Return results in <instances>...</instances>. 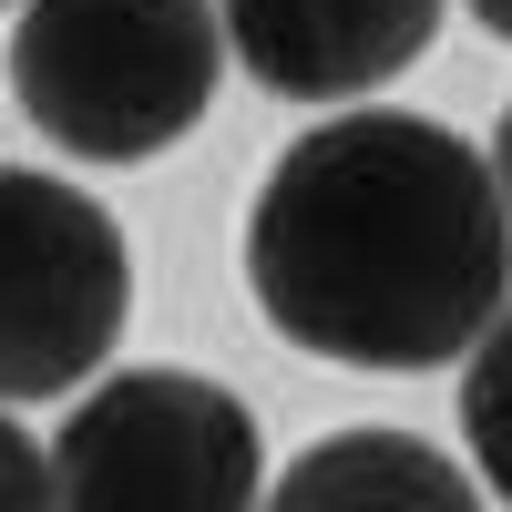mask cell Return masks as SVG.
<instances>
[{
  "label": "cell",
  "mask_w": 512,
  "mask_h": 512,
  "mask_svg": "<svg viewBox=\"0 0 512 512\" xmlns=\"http://www.w3.org/2000/svg\"><path fill=\"white\" fill-rule=\"evenodd\" d=\"M246 287L308 359H461L512 297V205L492 185V154L431 113H328L267 164L246 205Z\"/></svg>",
  "instance_id": "cell-1"
},
{
  "label": "cell",
  "mask_w": 512,
  "mask_h": 512,
  "mask_svg": "<svg viewBox=\"0 0 512 512\" xmlns=\"http://www.w3.org/2000/svg\"><path fill=\"white\" fill-rule=\"evenodd\" d=\"M226 72L216 0H21L11 93L82 164H144L185 144Z\"/></svg>",
  "instance_id": "cell-2"
},
{
  "label": "cell",
  "mask_w": 512,
  "mask_h": 512,
  "mask_svg": "<svg viewBox=\"0 0 512 512\" xmlns=\"http://www.w3.org/2000/svg\"><path fill=\"white\" fill-rule=\"evenodd\" d=\"M256 420L226 379L113 369L52 441L62 512H256Z\"/></svg>",
  "instance_id": "cell-3"
},
{
  "label": "cell",
  "mask_w": 512,
  "mask_h": 512,
  "mask_svg": "<svg viewBox=\"0 0 512 512\" xmlns=\"http://www.w3.org/2000/svg\"><path fill=\"white\" fill-rule=\"evenodd\" d=\"M134 318V246L82 185L0 164V400L82 390Z\"/></svg>",
  "instance_id": "cell-4"
},
{
  "label": "cell",
  "mask_w": 512,
  "mask_h": 512,
  "mask_svg": "<svg viewBox=\"0 0 512 512\" xmlns=\"http://www.w3.org/2000/svg\"><path fill=\"white\" fill-rule=\"evenodd\" d=\"M236 62L287 103H349L410 72L441 31V0H216Z\"/></svg>",
  "instance_id": "cell-5"
},
{
  "label": "cell",
  "mask_w": 512,
  "mask_h": 512,
  "mask_svg": "<svg viewBox=\"0 0 512 512\" xmlns=\"http://www.w3.org/2000/svg\"><path fill=\"white\" fill-rule=\"evenodd\" d=\"M267 512H482V492L410 431H328L277 472Z\"/></svg>",
  "instance_id": "cell-6"
},
{
  "label": "cell",
  "mask_w": 512,
  "mask_h": 512,
  "mask_svg": "<svg viewBox=\"0 0 512 512\" xmlns=\"http://www.w3.org/2000/svg\"><path fill=\"white\" fill-rule=\"evenodd\" d=\"M461 441H472L482 482L512 502V297H502V318L472 349H461Z\"/></svg>",
  "instance_id": "cell-7"
},
{
  "label": "cell",
  "mask_w": 512,
  "mask_h": 512,
  "mask_svg": "<svg viewBox=\"0 0 512 512\" xmlns=\"http://www.w3.org/2000/svg\"><path fill=\"white\" fill-rule=\"evenodd\" d=\"M0 512H62L52 502V451H41L11 410H0Z\"/></svg>",
  "instance_id": "cell-8"
},
{
  "label": "cell",
  "mask_w": 512,
  "mask_h": 512,
  "mask_svg": "<svg viewBox=\"0 0 512 512\" xmlns=\"http://www.w3.org/2000/svg\"><path fill=\"white\" fill-rule=\"evenodd\" d=\"M492 185H502V205H512V103H502V123H492Z\"/></svg>",
  "instance_id": "cell-9"
},
{
  "label": "cell",
  "mask_w": 512,
  "mask_h": 512,
  "mask_svg": "<svg viewBox=\"0 0 512 512\" xmlns=\"http://www.w3.org/2000/svg\"><path fill=\"white\" fill-rule=\"evenodd\" d=\"M472 21H482L492 41H512V0H472Z\"/></svg>",
  "instance_id": "cell-10"
}]
</instances>
